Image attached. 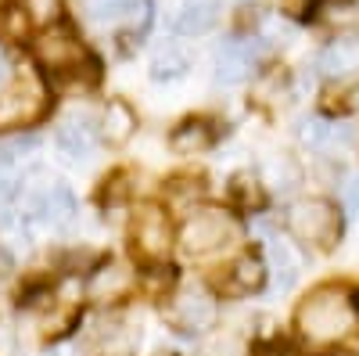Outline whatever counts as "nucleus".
<instances>
[{
	"label": "nucleus",
	"instance_id": "obj_17",
	"mask_svg": "<svg viewBox=\"0 0 359 356\" xmlns=\"http://www.w3.org/2000/svg\"><path fill=\"white\" fill-rule=\"evenodd\" d=\"M266 263L259 259V256H237L233 263H230V270H226V288L230 291H237V295H248V291H259L262 284H266Z\"/></svg>",
	"mask_w": 359,
	"mask_h": 356
},
{
	"label": "nucleus",
	"instance_id": "obj_4",
	"mask_svg": "<svg viewBox=\"0 0 359 356\" xmlns=\"http://www.w3.org/2000/svg\"><path fill=\"white\" fill-rule=\"evenodd\" d=\"M165 324L176 335H187V338L208 335L219 324V303L205 288H184V291H176L169 299Z\"/></svg>",
	"mask_w": 359,
	"mask_h": 356
},
{
	"label": "nucleus",
	"instance_id": "obj_1",
	"mask_svg": "<svg viewBox=\"0 0 359 356\" xmlns=\"http://www.w3.org/2000/svg\"><path fill=\"white\" fill-rule=\"evenodd\" d=\"M294 331L316 352L352 342L359 335V288L338 281L316 284L294 310Z\"/></svg>",
	"mask_w": 359,
	"mask_h": 356
},
{
	"label": "nucleus",
	"instance_id": "obj_7",
	"mask_svg": "<svg viewBox=\"0 0 359 356\" xmlns=\"http://www.w3.org/2000/svg\"><path fill=\"white\" fill-rule=\"evenodd\" d=\"M130 245H133V256L144 263V266H158L165 263L169 256V245H172V230H169V216L155 205L140 209L130 223Z\"/></svg>",
	"mask_w": 359,
	"mask_h": 356
},
{
	"label": "nucleus",
	"instance_id": "obj_27",
	"mask_svg": "<svg viewBox=\"0 0 359 356\" xmlns=\"http://www.w3.org/2000/svg\"><path fill=\"white\" fill-rule=\"evenodd\" d=\"M348 105H352V108H355V112H359V86H355V91H352V94H348Z\"/></svg>",
	"mask_w": 359,
	"mask_h": 356
},
{
	"label": "nucleus",
	"instance_id": "obj_24",
	"mask_svg": "<svg viewBox=\"0 0 359 356\" xmlns=\"http://www.w3.org/2000/svg\"><path fill=\"white\" fill-rule=\"evenodd\" d=\"M313 8H316V0H280V11H287V15H313Z\"/></svg>",
	"mask_w": 359,
	"mask_h": 356
},
{
	"label": "nucleus",
	"instance_id": "obj_28",
	"mask_svg": "<svg viewBox=\"0 0 359 356\" xmlns=\"http://www.w3.org/2000/svg\"><path fill=\"white\" fill-rule=\"evenodd\" d=\"M43 356H72L69 349H50V352H43Z\"/></svg>",
	"mask_w": 359,
	"mask_h": 356
},
{
	"label": "nucleus",
	"instance_id": "obj_20",
	"mask_svg": "<svg viewBox=\"0 0 359 356\" xmlns=\"http://www.w3.org/2000/svg\"><path fill=\"white\" fill-rule=\"evenodd\" d=\"M230 191H233V198L245 205V209H262V187H259V180L252 173H237L233 176V184H230Z\"/></svg>",
	"mask_w": 359,
	"mask_h": 356
},
{
	"label": "nucleus",
	"instance_id": "obj_2",
	"mask_svg": "<svg viewBox=\"0 0 359 356\" xmlns=\"http://www.w3.org/2000/svg\"><path fill=\"white\" fill-rule=\"evenodd\" d=\"M284 227L298 245L313 252H331L341 242V216L338 205L327 198H302L284 213Z\"/></svg>",
	"mask_w": 359,
	"mask_h": 356
},
{
	"label": "nucleus",
	"instance_id": "obj_12",
	"mask_svg": "<svg viewBox=\"0 0 359 356\" xmlns=\"http://www.w3.org/2000/svg\"><path fill=\"white\" fill-rule=\"evenodd\" d=\"M219 22V0H176L169 11V25L180 37H205Z\"/></svg>",
	"mask_w": 359,
	"mask_h": 356
},
{
	"label": "nucleus",
	"instance_id": "obj_9",
	"mask_svg": "<svg viewBox=\"0 0 359 356\" xmlns=\"http://www.w3.org/2000/svg\"><path fill=\"white\" fill-rule=\"evenodd\" d=\"M97 140H101V130H97V123H94L90 115H72V119H65V123L57 126V133H54L57 152H62L69 162L90 159V155H94V147H97Z\"/></svg>",
	"mask_w": 359,
	"mask_h": 356
},
{
	"label": "nucleus",
	"instance_id": "obj_21",
	"mask_svg": "<svg viewBox=\"0 0 359 356\" xmlns=\"http://www.w3.org/2000/svg\"><path fill=\"white\" fill-rule=\"evenodd\" d=\"M18 8L25 11V18H33L40 25H50L62 18V0H18Z\"/></svg>",
	"mask_w": 359,
	"mask_h": 356
},
{
	"label": "nucleus",
	"instance_id": "obj_11",
	"mask_svg": "<svg viewBox=\"0 0 359 356\" xmlns=\"http://www.w3.org/2000/svg\"><path fill=\"white\" fill-rule=\"evenodd\" d=\"M137 277L130 266L123 263H101L94 274L86 277V295L94 303H118V299H126V295L133 291Z\"/></svg>",
	"mask_w": 359,
	"mask_h": 356
},
{
	"label": "nucleus",
	"instance_id": "obj_13",
	"mask_svg": "<svg viewBox=\"0 0 359 356\" xmlns=\"http://www.w3.org/2000/svg\"><path fill=\"white\" fill-rule=\"evenodd\" d=\"M316 69L327 79H348L359 72V37H334L316 58Z\"/></svg>",
	"mask_w": 359,
	"mask_h": 356
},
{
	"label": "nucleus",
	"instance_id": "obj_26",
	"mask_svg": "<svg viewBox=\"0 0 359 356\" xmlns=\"http://www.w3.org/2000/svg\"><path fill=\"white\" fill-rule=\"evenodd\" d=\"M4 72H8V51L0 47V76H4Z\"/></svg>",
	"mask_w": 359,
	"mask_h": 356
},
{
	"label": "nucleus",
	"instance_id": "obj_25",
	"mask_svg": "<svg viewBox=\"0 0 359 356\" xmlns=\"http://www.w3.org/2000/svg\"><path fill=\"white\" fill-rule=\"evenodd\" d=\"M345 205L359 213V176H348V184H345Z\"/></svg>",
	"mask_w": 359,
	"mask_h": 356
},
{
	"label": "nucleus",
	"instance_id": "obj_23",
	"mask_svg": "<svg viewBox=\"0 0 359 356\" xmlns=\"http://www.w3.org/2000/svg\"><path fill=\"white\" fill-rule=\"evenodd\" d=\"M0 356H18V331L4 317H0Z\"/></svg>",
	"mask_w": 359,
	"mask_h": 356
},
{
	"label": "nucleus",
	"instance_id": "obj_5",
	"mask_svg": "<svg viewBox=\"0 0 359 356\" xmlns=\"http://www.w3.org/2000/svg\"><path fill=\"white\" fill-rule=\"evenodd\" d=\"M47 112V86L36 76H18L8 91H0V133L33 126Z\"/></svg>",
	"mask_w": 359,
	"mask_h": 356
},
{
	"label": "nucleus",
	"instance_id": "obj_22",
	"mask_svg": "<svg viewBox=\"0 0 359 356\" xmlns=\"http://www.w3.org/2000/svg\"><path fill=\"white\" fill-rule=\"evenodd\" d=\"M86 8L97 22H115L133 8V0H86Z\"/></svg>",
	"mask_w": 359,
	"mask_h": 356
},
{
	"label": "nucleus",
	"instance_id": "obj_8",
	"mask_svg": "<svg viewBox=\"0 0 359 356\" xmlns=\"http://www.w3.org/2000/svg\"><path fill=\"white\" fill-rule=\"evenodd\" d=\"M36 58L43 62V69L50 76H79L83 69H97L69 29H50V33H43L36 40Z\"/></svg>",
	"mask_w": 359,
	"mask_h": 356
},
{
	"label": "nucleus",
	"instance_id": "obj_19",
	"mask_svg": "<svg viewBox=\"0 0 359 356\" xmlns=\"http://www.w3.org/2000/svg\"><path fill=\"white\" fill-rule=\"evenodd\" d=\"M269 270H273V288L277 291H291L298 281V256L291 252L287 242L269 237Z\"/></svg>",
	"mask_w": 359,
	"mask_h": 356
},
{
	"label": "nucleus",
	"instance_id": "obj_18",
	"mask_svg": "<svg viewBox=\"0 0 359 356\" xmlns=\"http://www.w3.org/2000/svg\"><path fill=\"white\" fill-rule=\"evenodd\" d=\"M97 130H101V137L108 144H126L133 137V130H137V112L126 101H108Z\"/></svg>",
	"mask_w": 359,
	"mask_h": 356
},
{
	"label": "nucleus",
	"instance_id": "obj_10",
	"mask_svg": "<svg viewBox=\"0 0 359 356\" xmlns=\"http://www.w3.org/2000/svg\"><path fill=\"white\" fill-rule=\"evenodd\" d=\"M298 140H302L309 152L316 155H338L355 140L348 123H331V119H306L298 126Z\"/></svg>",
	"mask_w": 359,
	"mask_h": 356
},
{
	"label": "nucleus",
	"instance_id": "obj_3",
	"mask_svg": "<svg viewBox=\"0 0 359 356\" xmlns=\"http://www.w3.org/2000/svg\"><path fill=\"white\" fill-rule=\"evenodd\" d=\"M237 237H241L237 216L226 209H216V205H205V209H194L184 220V227H180V249L194 259H208V256L230 249Z\"/></svg>",
	"mask_w": 359,
	"mask_h": 356
},
{
	"label": "nucleus",
	"instance_id": "obj_15",
	"mask_svg": "<svg viewBox=\"0 0 359 356\" xmlns=\"http://www.w3.org/2000/svg\"><path fill=\"white\" fill-rule=\"evenodd\" d=\"M169 144H172L176 155H201L216 144V130L208 119H184V123L172 130Z\"/></svg>",
	"mask_w": 359,
	"mask_h": 356
},
{
	"label": "nucleus",
	"instance_id": "obj_14",
	"mask_svg": "<svg viewBox=\"0 0 359 356\" xmlns=\"http://www.w3.org/2000/svg\"><path fill=\"white\" fill-rule=\"evenodd\" d=\"M252 65H255V54L248 44L241 40H223L219 51H216V83L219 86H237L252 76Z\"/></svg>",
	"mask_w": 359,
	"mask_h": 356
},
{
	"label": "nucleus",
	"instance_id": "obj_16",
	"mask_svg": "<svg viewBox=\"0 0 359 356\" xmlns=\"http://www.w3.org/2000/svg\"><path fill=\"white\" fill-rule=\"evenodd\" d=\"M194 65V54L180 44H162L155 54H151V79L155 83H176L184 79Z\"/></svg>",
	"mask_w": 359,
	"mask_h": 356
},
{
	"label": "nucleus",
	"instance_id": "obj_6",
	"mask_svg": "<svg viewBox=\"0 0 359 356\" xmlns=\"http://www.w3.org/2000/svg\"><path fill=\"white\" fill-rule=\"evenodd\" d=\"M22 213L50 230H65L76 220V198L62 180H43L36 187H25V202H22Z\"/></svg>",
	"mask_w": 359,
	"mask_h": 356
}]
</instances>
